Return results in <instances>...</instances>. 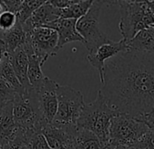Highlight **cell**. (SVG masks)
<instances>
[{"label": "cell", "instance_id": "4316f807", "mask_svg": "<svg viewBox=\"0 0 154 149\" xmlns=\"http://www.w3.org/2000/svg\"><path fill=\"white\" fill-rule=\"evenodd\" d=\"M24 0H7V1H0L4 11H10L14 14H17L20 11Z\"/></svg>", "mask_w": 154, "mask_h": 149}, {"label": "cell", "instance_id": "603a6c76", "mask_svg": "<svg viewBox=\"0 0 154 149\" xmlns=\"http://www.w3.org/2000/svg\"><path fill=\"white\" fill-rule=\"evenodd\" d=\"M17 95V91L8 83L0 78V105H7L13 102Z\"/></svg>", "mask_w": 154, "mask_h": 149}, {"label": "cell", "instance_id": "3957f363", "mask_svg": "<svg viewBox=\"0 0 154 149\" xmlns=\"http://www.w3.org/2000/svg\"><path fill=\"white\" fill-rule=\"evenodd\" d=\"M13 115L16 125L33 135L42 133L48 124L43 116L37 92L33 87L17 93L13 101Z\"/></svg>", "mask_w": 154, "mask_h": 149}, {"label": "cell", "instance_id": "9c48e42d", "mask_svg": "<svg viewBox=\"0 0 154 149\" xmlns=\"http://www.w3.org/2000/svg\"><path fill=\"white\" fill-rule=\"evenodd\" d=\"M77 126L47 124L42 134L45 137L51 149H76L75 134Z\"/></svg>", "mask_w": 154, "mask_h": 149}, {"label": "cell", "instance_id": "30bf717a", "mask_svg": "<svg viewBox=\"0 0 154 149\" xmlns=\"http://www.w3.org/2000/svg\"><path fill=\"white\" fill-rule=\"evenodd\" d=\"M128 49V44L123 39H122L118 42L110 41L109 43L101 46L87 55L86 58L88 62L99 72L101 82L103 79V69L105 63L118 54L125 52Z\"/></svg>", "mask_w": 154, "mask_h": 149}, {"label": "cell", "instance_id": "83f0119b", "mask_svg": "<svg viewBox=\"0 0 154 149\" xmlns=\"http://www.w3.org/2000/svg\"><path fill=\"white\" fill-rule=\"evenodd\" d=\"M78 1L79 0H53V1H50V3L56 8L64 9L76 4Z\"/></svg>", "mask_w": 154, "mask_h": 149}, {"label": "cell", "instance_id": "ba28073f", "mask_svg": "<svg viewBox=\"0 0 154 149\" xmlns=\"http://www.w3.org/2000/svg\"><path fill=\"white\" fill-rule=\"evenodd\" d=\"M26 38L30 41L35 55L44 65L48 57L55 55L58 49V34L50 27H42L34 29L26 34Z\"/></svg>", "mask_w": 154, "mask_h": 149}, {"label": "cell", "instance_id": "2e32d148", "mask_svg": "<svg viewBox=\"0 0 154 149\" xmlns=\"http://www.w3.org/2000/svg\"><path fill=\"white\" fill-rule=\"evenodd\" d=\"M10 62L20 84L26 88H31L32 86L28 80V56L24 49V46L17 48L12 54H8Z\"/></svg>", "mask_w": 154, "mask_h": 149}, {"label": "cell", "instance_id": "f1b7e54d", "mask_svg": "<svg viewBox=\"0 0 154 149\" xmlns=\"http://www.w3.org/2000/svg\"><path fill=\"white\" fill-rule=\"evenodd\" d=\"M137 119L143 122L149 127V129L154 130V111L150 112L149 114L143 115L141 116H139V117H137Z\"/></svg>", "mask_w": 154, "mask_h": 149}, {"label": "cell", "instance_id": "d4e9b609", "mask_svg": "<svg viewBox=\"0 0 154 149\" xmlns=\"http://www.w3.org/2000/svg\"><path fill=\"white\" fill-rule=\"evenodd\" d=\"M133 147L136 149H154V130L149 129Z\"/></svg>", "mask_w": 154, "mask_h": 149}, {"label": "cell", "instance_id": "8d00e7d4", "mask_svg": "<svg viewBox=\"0 0 154 149\" xmlns=\"http://www.w3.org/2000/svg\"><path fill=\"white\" fill-rule=\"evenodd\" d=\"M125 149H136V148H134V147H130V148H125Z\"/></svg>", "mask_w": 154, "mask_h": 149}, {"label": "cell", "instance_id": "277c9868", "mask_svg": "<svg viewBox=\"0 0 154 149\" xmlns=\"http://www.w3.org/2000/svg\"><path fill=\"white\" fill-rule=\"evenodd\" d=\"M113 5L120 7L119 28L127 44L139 32L154 25V14L148 1H113Z\"/></svg>", "mask_w": 154, "mask_h": 149}, {"label": "cell", "instance_id": "5bb4252c", "mask_svg": "<svg viewBox=\"0 0 154 149\" xmlns=\"http://www.w3.org/2000/svg\"><path fill=\"white\" fill-rule=\"evenodd\" d=\"M19 127L13 115V102L7 104L0 116V146L11 144L17 135Z\"/></svg>", "mask_w": 154, "mask_h": 149}, {"label": "cell", "instance_id": "7a4b0ae2", "mask_svg": "<svg viewBox=\"0 0 154 149\" xmlns=\"http://www.w3.org/2000/svg\"><path fill=\"white\" fill-rule=\"evenodd\" d=\"M117 114L103 94L98 91L96 98L85 105L76 126L94 133L106 147L109 144L111 121Z\"/></svg>", "mask_w": 154, "mask_h": 149}, {"label": "cell", "instance_id": "ffe728a7", "mask_svg": "<svg viewBox=\"0 0 154 149\" xmlns=\"http://www.w3.org/2000/svg\"><path fill=\"white\" fill-rule=\"evenodd\" d=\"M0 78L5 80L7 83H8L12 87H14L17 93H22L26 90V88L20 84L18 78L16 76V73L14 71L8 53L2 63L0 64Z\"/></svg>", "mask_w": 154, "mask_h": 149}, {"label": "cell", "instance_id": "e0dca14e", "mask_svg": "<svg viewBox=\"0 0 154 149\" xmlns=\"http://www.w3.org/2000/svg\"><path fill=\"white\" fill-rule=\"evenodd\" d=\"M26 41V33L23 28V25L18 21L17 25L10 30L3 32L0 38V46H2L8 54H12L20 46H23Z\"/></svg>", "mask_w": 154, "mask_h": 149}, {"label": "cell", "instance_id": "d6a6232c", "mask_svg": "<svg viewBox=\"0 0 154 149\" xmlns=\"http://www.w3.org/2000/svg\"><path fill=\"white\" fill-rule=\"evenodd\" d=\"M6 105H0V116H1V113H2V111H3V108H4V106H5Z\"/></svg>", "mask_w": 154, "mask_h": 149}, {"label": "cell", "instance_id": "1f68e13d", "mask_svg": "<svg viewBox=\"0 0 154 149\" xmlns=\"http://www.w3.org/2000/svg\"><path fill=\"white\" fill-rule=\"evenodd\" d=\"M148 4H149V8H150L151 11H152L153 14H154V1H148Z\"/></svg>", "mask_w": 154, "mask_h": 149}, {"label": "cell", "instance_id": "44dd1931", "mask_svg": "<svg viewBox=\"0 0 154 149\" xmlns=\"http://www.w3.org/2000/svg\"><path fill=\"white\" fill-rule=\"evenodd\" d=\"M93 0H85V1H80L79 0L76 4L67 8L61 9V18L76 20L80 19L88 12L93 5Z\"/></svg>", "mask_w": 154, "mask_h": 149}, {"label": "cell", "instance_id": "f546056e", "mask_svg": "<svg viewBox=\"0 0 154 149\" xmlns=\"http://www.w3.org/2000/svg\"><path fill=\"white\" fill-rule=\"evenodd\" d=\"M7 55V52H6V49L2 46H0V64L2 63V61L4 60L5 56Z\"/></svg>", "mask_w": 154, "mask_h": 149}, {"label": "cell", "instance_id": "8992f818", "mask_svg": "<svg viewBox=\"0 0 154 149\" xmlns=\"http://www.w3.org/2000/svg\"><path fill=\"white\" fill-rule=\"evenodd\" d=\"M103 4L104 1H94L88 12L77 20V32L83 37V44L89 53L112 41L99 27V17Z\"/></svg>", "mask_w": 154, "mask_h": 149}, {"label": "cell", "instance_id": "6da1fadb", "mask_svg": "<svg viewBox=\"0 0 154 149\" xmlns=\"http://www.w3.org/2000/svg\"><path fill=\"white\" fill-rule=\"evenodd\" d=\"M99 90L118 113L139 117L154 111V55L128 49L108 60Z\"/></svg>", "mask_w": 154, "mask_h": 149}, {"label": "cell", "instance_id": "d6986e66", "mask_svg": "<svg viewBox=\"0 0 154 149\" xmlns=\"http://www.w3.org/2000/svg\"><path fill=\"white\" fill-rule=\"evenodd\" d=\"M76 149H104L105 145L92 132L77 127L75 134Z\"/></svg>", "mask_w": 154, "mask_h": 149}, {"label": "cell", "instance_id": "484cf974", "mask_svg": "<svg viewBox=\"0 0 154 149\" xmlns=\"http://www.w3.org/2000/svg\"><path fill=\"white\" fill-rule=\"evenodd\" d=\"M31 148L32 149H51L45 137L42 133L36 134L30 141Z\"/></svg>", "mask_w": 154, "mask_h": 149}, {"label": "cell", "instance_id": "7c38bea8", "mask_svg": "<svg viewBox=\"0 0 154 149\" xmlns=\"http://www.w3.org/2000/svg\"><path fill=\"white\" fill-rule=\"evenodd\" d=\"M59 18H61V9L54 8L50 1H46L23 24V28L26 34H29L34 29L46 27Z\"/></svg>", "mask_w": 154, "mask_h": 149}, {"label": "cell", "instance_id": "52a82bcc", "mask_svg": "<svg viewBox=\"0 0 154 149\" xmlns=\"http://www.w3.org/2000/svg\"><path fill=\"white\" fill-rule=\"evenodd\" d=\"M57 98L58 109L53 123L63 125H76L85 105L82 92L69 86L59 85Z\"/></svg>", "mask_w": 154, "mask_h": 149}, {"label": "cell", "instance_id": "8fae6325", "mask_svg": "<svg viewBox=\"0 0 154 149\" xmlns=\"http://www.w3.org/2000/svg\"><path fill=\"white\" fill-rule=\"evenodd\" d=\"M58 84L46 78L43 85L36 90L40 107L45 121L52 124L58 109L57 87Z\"/></svg>", "mask_w": 154, "mask_h": 149}, {"label": "cell", "instance_id": "f35d334b", "mask_svg": "<svg viewBox=\"0 0 154 149\" xmlns=\"http://www.w3.org/2000/svg\"><path fill=\"white\" fill-rule=\"evenodd\" d=\"M0 147H1V146H0Z\"/></svg>", "mask_w": 154, "mask_h": 149}, {"label": "cell", "instance_id": "7402d4cb", "mask_svg": "<svg viewBox=\"0 0 154 149\" xmlns=\"http://www.w3.org/2000/svg\"><path fill=\"white\" fill-rule=\"evenodd\" d=\"M45 2L46 1L44 0H24L20 11L17 14V21L23 25L28 18H30L33 13Z\"/></svg>", "mask_w": 154, "mask_h": 149}, {"label": "cell", "instance_id": "d590c367", "mask_svg": "<svg viewBox=\"0 0 154 149\" xmlns=\"http://www.w3.org/2000/svg\"><path fill=\"white\" fill-rule=\"evenodd\" d=\"M104 149H114V148H112V146H110V145H107Z\"/></svg>", "mask_w": 154, "mask_h": 149}, {"label": "cell", "instance_id": "9a60e30c", "mask_svg": "<svg viewBox=\"0 0 154 149\" xmlns=\"http://www.w3.org/2000/svg\"><path fill=\"white\" fill-rule=\"evenodd\" d=\"M24 49L28 56V80L32 87L37 90L43 85L47 77L44 74L42 71L43 65L40 59L35 55L32 45L27 38L24 45Z\"/></svg>", "mask_w": 154, "mask_h": 149}, {"label": "cell", "instance_id": "cb8c5ba5", "mask_svg": "<svg viewBox=\"0 0 154 149\" xmlns=\"http://www.w3.org/2000/svg\"><path fill=\"white\" fill-rule=\"evenodd\" d=\"M17 23V17L10 11H3L0 14V29L7 32L12 29Z\"/></svg>", "mask_w": 154, "mask_h": 149}, {"label": "cell", "instance_id": "e575fe53", "mask_svg": "<svg viewBox=\"0 0 154 149\" xmlns=\"http://www.w3.org/2000/svg\"><path fill=\"white\" fill-rule=\"evenodd\" d=\"M25 149H32V148L30 144H27V145H25Z\"/></svg>", "mask_w": 154, "mask_h": 149}, {"label": "cell", "instance_id": "4fadbf2b", "mask_svg": "<svg viewBox=\"0 0 154 149\" xmlns=\"http://www.w3.org/2000/svg\"><path fill=\"white\" fill-rule=\"evenodd\" d=\"M76 19H66V18H59L54 22L46 26V27H50L54 29L58 34V49L63 47L64 45L79 41L84 43V39L81 35L77 32L76 29Z\"/></svg>", "mask_w": 154, "mask_h": 149}, {"label": "cell", "instance_id": "5b68a950", "mask_svg": "<svg viewBox=\"0 0 154 149\" xmlns=\"http://www.w3.org/2000/svg\"><path fill=\"white\" fill-rule=\"evenodd\" d=\"M149 127L140 120L126 114H117L110 125L109 144L114 149L133 147Z\"/></svg>", "mask_w": 154, "mask_h": 149}, {"label": "cell", "instance_id": "836d02e7", "mask_svg": "<svg viewBox=\"0 0 154 149\" xmlns=\"http://www.w3.org/2000/svg\"><path fill=\"white\" fill-rule=\"evenodd\" d=\"M3 11H4V8H3V7H2L1 3H0V14H1V13H2Z\"/></svg>", "mask_w": 154, "mask_h": 149}, {"label": "cell", "instance_id": "74e56055", "mask_svg": "<svg viewBox=\"0 0 154 149\" xmlns=\"http://www.w3.org/2000/svg\"><path fill=\"white\" fill-rule=\"evenodd\" d=\"M152 27H154V25H153V26H152Z\"/></svg>", "mask_w": 154, "mask_h": 149}, {"label": "cell", "instance_id": "ac0fdd59", "mask_svg": "<svg viewBox=\"0 0 154 149\" xmlns=\"http://www.w3.org/2000/svg\"><path fill=\"white\" fill-rule=\"evenodd\" d=\"M130 50L154 55V27L139 32L128 44Z\"/></svg>", "mask_w": 154, "mask_h": 149}, {"label": "cell", "instance_id": "4dcf8cb0", "mask_svg": "<svg viewBox=\"0 0 154 149\" xmlns=\"http://www.w3.org/2000/svg\"><path fill=\"white\" fill-rule=\"evenodd\" d=\"M0 149H16L15 147H13L11 144H5V145H2L0 147Z\"/></svg>", "mask_w": 154, "mask_h": 149}]
</instances>
